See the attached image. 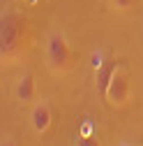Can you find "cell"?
<instances>
[{"instance_id": "6da1fadb", "label": "cell", "mask_w": 143, "mask_h": 146, "mask_svg": "<svg viewBox=\"0 0 143 146\" xmlns=\"http://www.w3.org/2000/svg\"><path fill=\"white\" fill-rule=\"evenodd\" d=\"M28 46V19L23 14L7 9L0 19V58L3 63L19 60Z\"/></svg>"}, {"instance_id": "7a4b0ae2", "label": "cell", "mask_w": 143, "mask_h": 146, "mask_svg": "<svg viewBox=\"0 0 143 146\" xmlns=\"http://www.w3.org/2000/svg\"><path fill=\"white\" fill-rule=\"evenodd\" d=\"M44 56H46V65L51 72L56 74H65L74 67V51H72L67 37L60 30H53L46 37V46H44Z\"/></svg>"}, {"instance_id": "3957f363", "label": "cell", "mask_w": 143, "mask_h": 146, "mask_svg": "<svg viewBox=\"0 0 143 146\" xmlns=\"http://www.w3.org/2000/svg\"><path fill=\"white\" fill-rule=\"evenodd\" d=\"M129 95H132V86H129V77L125 70H115V74L109 84V88H106V95L104 100L109 102L111 107H125L129 102Z\"/></svg>"}, {"instance_id": "277c9868", "label": "cell", "mask_w": 143, "mask_h": 146, "mask_svg": "<svg viewBox=\"0 0 143 146\" xmlns=\"http://www.w3.org/2000/svg\"><path fill=\"white\" fill-rule=\"evenodd\" d=\"M51 123H53V114H51L49 102L46 100L35 102L32 109H30V125H32V130L37 135H44V132H49Z\"/></svg>"}, {"instance_id": "5b68a950", "label": "cell", "mask_w": 143, "mask_h": 146, "mask_svg": "<svg viewBox=\"0 0 143 146\" xmlns=\"http://www.w3.org/2000/svg\"><path fill=\"white\" fill-rule=\"evenodd\" d=\"M14 95L19 102L23 104H30L35 100V95H37V86H35V74L32 72H23V74L19 77V81H16V88H14Z\"/></svg>"}, {"instance_id": "8992f818", "label": "cell", "mask_w": 143, "mask_h": 146, "mask_svg": "<svg viewBox=\"0 0 143 146\" xmlns=\"http://www.w3.org/2000/svg\"><path fill=\"white\" fill-rule=\"evenodd\" d=\"M115 70H118L115 60H106L99 67H95V84H97V90H99L102 98L106 95V88H109V84H111V79L115 74Z\"/></svg>"}, {"instance_id": "52a82bcc", "label": "cell", "mask_w": 143, "mask_h": 146, "mask_svg": "<svg viewBox=\"0 0 143 146\" xmlns=\"http://www.w3.org/2000/svg\"><path fill=\"white\" fill-rule=\"evenodd\" d=\"M74 146H102V141H99L95 135H81V137L74 141Z\"/></svg>"}, {"instance_id": "ba28073f", "label": "cell", "mask_w": 143, "mask_h": 146, "mask_svg": "<svg viewBox=\"0 0 143 146\" xmlns=\"http://www.w3.org/2000/svg\"><path fill=\"white\" fill-rule=\"evenodd\" d=\"M111 3H113L115 9H127V7L134 5V0H111Z\"/></svg>"}, {"instance_id": "9c48e42d", "label": "cell", "mask_w": 143, "mask_h": 146, "mask_svg": "<svg viewBox=\"0 0 143 146\" xmlns=\"http://www.w3.org/2000/svg\"><path fill=\"white\" fill-rule=\"evenodd\" d=\"M3 146H16L14 139H3Z\"/></svg>"}, {"instance_id": "30bf717a", "label": "cell", "mask_w": 143, "mask_h": 146, "mask_svg": "<svg viewBox=\"0 0 143 146\" xmlns=\"http://www.w3.org/2000/svg\"><path fill=\"white\" fill-rule=\"evenodd\" d=\"M5 3H12V0H5Z\"/></svg>"}]
</instances>
